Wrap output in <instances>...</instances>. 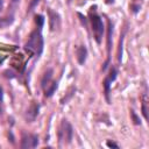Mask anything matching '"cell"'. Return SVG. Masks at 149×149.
Instances as JSON below:
<instances>
[{
    "mask_svg": "<svg viewBox=\"0 0 149 149\" xmlns=\"http://www.w3.org/2000/svg\"><path fill=\"white\" fill-rule=\"evenodd\" d=\"M51 77H52V69H48V70L44 72L43 77H42V80H41V86H42V88L45 90V88L49 86V81H50Z\"/></svg>",
    "mask_w": 149,
    "mask_h": 149,
    "instance_id": "cell-9",
    "label": "cell"
},
{
    "mask_svg": "<svg viewBox=\"0 0 149 149\" xmlns=\"http://www.w3.org/2000/svg\"><path fill=\"white\" fill-rule=\"evenodd\" d=\"M90 22L92 26V30H93L95 41H97V43H100L102 34H104V23H102L101 17L95 12H93L92 8L90 10Z\"/></svg>",
    "mask_w": 149,
    "mask_h": 149,
    "instance_id": "cell-2",
    "label": "cell"
},
{
    "mask_svg": "<svg viewBox=\"0 0 149 149\" xmlns=\"http://www.w3.org/2000/svg\"><path fill=\"white\" fill-rule=\"evenodd\" d=\"M2 7H3V1H2V0H0V12H1Z\"/></svg>",
    "mask_w": 149,
    "mask_h": 149,
    "instance_id": "cell-18",
    "label": "cell"
},
{
    "mask_svg": "<svg viewBox=\"0 0 149 149\" xmlns=\"http://www.w3.org/2000/svg\"><path fill=\"white\" fill-rule=\"evenodd\" d=\"M130 115H132V118H133V120H134V123H135V125H140V123H141L140 119L137 118V115L135 114V112H134V111H130Z\"/></svg>",
    "mask_w": 149,
    "mask_h": 149,
    "instance_id": "cell-15",
    "label": "cell"
},
{
    "mask_svg": "<svg viewBox=\"0 0 149 149\" xmlns=\"http://www.w3.org/2000/svg\"><path fill=\"white\" fill-rule=\"evenodd\" d=\"M112 34H113V24L111 21H108V33H107V52H108V58L109 59V52H111V47H112Z\"/></svg>",
    "mask_w": 149,
    "mask_h": 149,
    "instance_id": "cell-10",
    "label": "cell"
},
{
    "mask_svg": "<svg viewBox=\"0 0 149 149\" xmlns=\"http://www.w3.org/2000/svg\"><path fill=\"white\" fill-rule=\"evenodd\" d=\"M69 1H70V0H69Z\"/></svg>",
    "mask_w": 149,
    "mask_h": 149,
    "instance_id": "cell-22",
    "label": "cell"
},
{
    "mask_svg": "<svg viewBox=\"0 0 149 149\" xmlns=\"http://www.w3.org/2000/svg\"><path fill=\"white\" fill-rule=\"evenodd\" d=\"M38 111H40V106H38V104H36V102H31L30 104V106L28 107V109H27V113H26V119L30 122V121H34L35 120V118L37 116V114H38Z\"/></svg>",
    "mask_w": 149,
    "mask_h": 149,
    "instance_id": "cell-7",
    "label": "cell"
},
{
    "mask_svg": "<svg viewBox=\"0 0 149 149\" xmlns=\"http://www.w3.org/2000/svg\"><path fill=\"white\" fill-rule=\"evenodd\" d=\"M73 136V129L72 126L68 120H62L59 128H58V140L61 144H69Z\"/></svg>",
    "mask_w": 149,
    "mask_h": 149,
    "instance_id": "cell-3",
    "label": "cell"
},
{
    "mask_svg": "<svg viewBox=\"0 0 149 149\" xmlns=\"http://www.w3.org/2000/svg\"><path fill=\"white\" fill-rule=\"evenodd\" d=\"M142 113L144 119H148V114H147V95H143V102H142Z\"/></svg>",
    "mask_w": 149,
    "mask_h": 149,
    "instance_id": "cell-14",
    "label": "cell"
},
{
    "mask_svg": "<svg viewBox=\"0 0 149 149\" xmlns=\"http://www.w3.org/2000/svg\"><path fill=\"white\" fill-rule=\"evenodd\" d=\"M14 1H17V0H14Z\"/></svg>",
    "mask_w": 149,
    "mask_h": 149,
    "instance_id": "cell-21",
    "label": "cell"
},
{
    "mask_svg": "<svg viewBox=\"0 0 149 149\" xmlns=\"http://www.w3.org/2000/svg\"><path fill=\"white\" fill-rule=\"evenodd\" d=\"M38 1H40V0H31L30 6H29V10H31V9H33V8H34V7H35V6L38 3Z\"/></svg>",
    "mask_w": 149,
    "mask_h": 149,
    "instance_id": "cell-17",
    "label": "cell"
},
{
    "mask_svg": "<svg viewBox=\"0 0 149 149\" xmlns=\"http://www.w3.org/2000/svg\"><path fill=\"white\" fill-rule=\"evenodd\" d=\"M35 23H36V26H37L36 28L42 29V27H43V24H44V16L41 15V14L35 15Z\"/></svg>",
    "mask_w": 149,
    "mask_h": 149,
    "instance_id": "cell-12",
    "label": "cell"
},
{
    "mask_svg": "<svg viewBox=\"0 0 149 149\" xmlns=\"http://www.w3.org/2000/svg\"><path fill=\"white\" fill-rule=\"evenodd\" d=\"M57 86H58V83H57V81H52V83H51V85H50V86H48V87L44 90V95H45L47 98H50V97L54 94V92L56 91Z\"/></svg>",
    "mask_w": 149,
    "mask_h": 149,
    "instance_id": "cell-11",
    "label": "cell"
},
{
    "mask_svg": "<svg viewBox=\"0 0 149 149\" xmlns=\"http://www.w3.org/2000/svg\"><path fill=\"white\" fill-rule=\"evenodd\" d=\"M41 30L42 29H40V28H36L35 30H33L29 34L28 41L24 44V49L36 57H38L42 54L43 47H44V41H43V36H42Z\"/></svg>",
    "mask_w": 149,
    "mask_h": 149,
    "instance_id": "cell-1",
    "label": "cell"
},
{
    "mask_svg": "<svg viewBox=\"0 0 149 149\" xmlns=\"http://www.w3.org/2000/svg\"><path fill=\"white\" fill-rule=\"evenodd\" d=\"M2 100V88L0 87V101Z\"/></svg>",
    "mask_w": 149,
    "mask_h": 149,
    "instance_id": "cell-19",
    "label": "cell"
},
{
    "mask_svg": "<svg viewBox=\"0 0 149 149\" xmlns=\"http://www.w3.org/2000/svg\"><path fill=\"white\" fill-rule=\"evenodd\" d=\"M48 14H49V26H50V29L54 31V30H56L59 27L61 19H59V15L56 12L51 10L50 8L48 9Z\"/></svg>",
    "mask_w": 149,
    "mask_h": 149,
    "instance_id": "cell-6",
    "label": "cell"
},
{
    "mask_svg": "<svg viewBox=\"0 0 149 149\" xmlns=\"http://www.w3.org/2000/svg\"><path fill=\"white\" fill-rule=\"evenodd\" d=\"M76 54H77V61H78V63L80 65H83L85 63V61H86V57H87V49H86V47L85 45L78 47Z\"/></svg>",
    "mask_w": 149,
    "mask_h": 149,
    "instance_id": "cell-8",
    "label": "cell"
},
{
    "mask_svg": "<svg viewBox=\"0 0 149 149\" xmlns=\"http://www.w3.org/2000/svg\"><path fill=\"white\" fill-rule=\"evenodd\" d=\"M106 2H107V3H113L114 0H106Z\"/></svg>",
    "mask_w": 149,
    "mask_h": 149,
    "instance_id": "cell-20",
    "label": "cell"
},
{
    "mask_svg": "<svg viewBox=\"0 0 149 149\" xmlns=\"http://www.w3.org/2000/svg\"><path fill=\"white\" fill-rule=\"evenodd\" d=\"M106 144H107V147H109V148H116V149L119 148V146H118L116 143L111 142V141H107V143H106Z\"/></svg>",
    "mask_w": 149,
    "mask_h": 149,
    "instance_id": "cell-16",
    "label": "cell"
},
{
    "mask_svg": "<svg viewBox=\"0 0 149 149\" xmlns=\"http://www.w3.org/2000/svg\"><path fill=\"white\" fill-rule=\"evenodd\" d=\"M116 74H118L116 69H115V68H111V71H109L108 76L104 79L102 85H104V88H105V95H106V99H107V100H108V95H109V87H111V84H112V81L115 80Z\"/></svg>",
    "mask_w": 149,
    "mask_h": 149,
    "instance_id": "cell-5",
    "label": "cell"
},
{
    "mask_svg": "<svg viewBox=\"0 0 149 149\" xmlns=\"http://www.w3.org/2000/svg\"><path fill=\"white\" fill-rule=\"evenodd\" d=\"M38 144V136L36 134H23L21 139V148L29 149L35 148Z\"/></svg>",
    "mask_w": 149,
    "mask_h": 149,
    "instance_id": "cell-4",
    "label": "cell"
},
{
    "mask_svg": "<svg viewBox=\"0 0 149 149\" xmlns=\"http://www.w3.org/2000/svg\"><path fill=\"white\" fill-rule=\"evenodd\" d=\"M13 22V16L10 17H0V28L7 27Z\"/></svg>",
    "mask_w": 149,
    "mask_h": 149,
    "instance_id": "cell-13",
    "label": "cell"
}]
</instances>
